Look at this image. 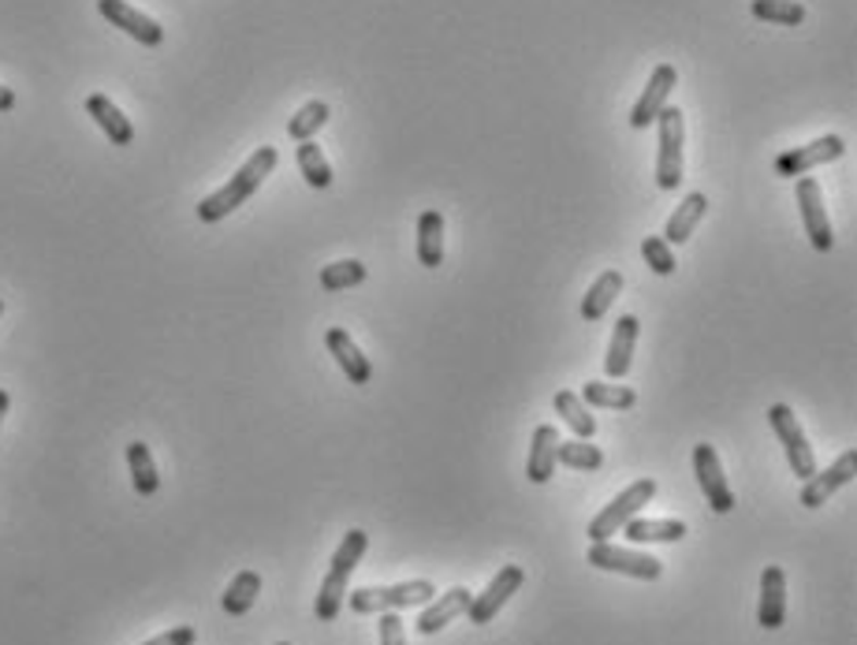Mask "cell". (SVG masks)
Segmentation results:
<instances>
[{"label":"cell","instance_id":"40","mask_svg":"<svg viewBox=\"0 0 857 645\" xmlns=\"http://www.w3.org/2000/svg\"><path fill=\"white\" fill-rule=\"evenodd\" d=\"M280 645H287V642H280Z\"/></svg>","mask_w":857,"mask_h":645},{"label":"cell","instance_id":"20","mask_svg":"<svg viewBox=\"0 0 857 645\" xmlns=\"http://www.w3.org/2000/svg\"><path fill=\"white\" fill-rule=\"evenodd\" d=\"M556 448H559L556 425H537V430H533L530 463H526V474H530L533 485H545L548 477L556 474Z\"/></svg>","mask_w":857,"mask_h":645},{"label":"cell","instance_id":"3","mask_svg":"<svg viewBox=\"0 0 857 645\" xmlns=\"http://www.w3.org/2000/svg\"><path fill=\"white\" fill-rule=\"evenodd\" d=\"M433 582L425 579H410V582H399V586H362L355 590L351 597H347V605H351V612L358 616H370V612H396V608H414V605H425V600H433Z\"/></svg>","mask_w":857,"mask_h":645},{"label":"cell","instance_id":"11","mask_svg":"<svg viewBox=\"0 0 857 645\" xmlns=\"http://www.w3.org/2000/svg\"><path fill=\"white\" fill-rule=\"evenodd\" d=\"M798 209H802V224H806L809 243L820 250V255H828L832 243H835V235H832V221H828L820 183L812 176H798Z\"/></svg>","mask_w":857,"mask_h":645},{"label":"cell","instance_id":"30","mask_svg":"<svg viewBox=\"0 0 857 645\" xmlns=\"http://www.w3.org/2000/svg\"><path fill=\"white\" fill-rule=\"evenodd\" d=\"M299 172L306 176V183L318 190H325L332 183V164L325 161V153H321V146L313 142V138L299 142Z\"/></svg>","mask_w":857,"mask_h":645},{"label":"cell","instance_id":"1","mask_svg":"<svg viewBox=\"0 0 857 645\" xmlns=\"http://www.w3.org/2000/svg\"><path fill=\"white\" fill-rule=\"evenodd\" d=\"M276 161H280V153L273 150V146H258V150L250 153V161L243 164V169L235 172L221 190H213V195L198 202V221L216 224V221H224L227 213H235V209H239L253 190L265 183L269 172L276 169Z\"/></svg>","mask_w":857,"mask_h":645},{"label":"cell","instance_id":"25","mask_svg":"<svg viewBox=\"0 0 857 645\" xmlns=\"http://www.w3.org/2000/svg\"><path fill=\"white\" fill-rule=\"evenodd\" d=\"M258 594H261V574L258 571H239L232 579V586L224 590L221 605H224L227 616H247L253 608V600H258Z\"/></svg>","mask_w":857,"mask_h":645},{"label":"cell","instance_id":"7","mask_svg":"<svg viewBox=\"0 0 857 645\" xmlns=\"http://www.w3.org/2000/svg\"><path fill=\"white\" fill-rule=\"evenodd\" d=\"M660 124V157H656V187L660 190H675L682 183V112L679 109H663L656 116Z\"/></svg>","mask_w":857,"mask_h":645},{"label":"cell","instance_id":"19","mask_svg":"<svg viewBox=\"0 0 857 645\" xmlns=\"http://www.w3.org/2000/svg\"><path fill=\"white\" fill-rule=\"evenodd\" d=\"M470 590L467 586H455L448 590L444 597H436V605H428L422 616H418V634H436V631H444L451 620H459L462 612H467V605H470Z\"/></svg>","mask_w":857,"mask_h":645},{"label":"cell","instance_id":"10","mask_svg":"<svg viewBox=\"0 0 857 645\" xmlns=\"http://www.w3.org/2000/svg\"><path fill=\"white\" fill-rule=\"evenodd\" d=\"M694 470H697V485H701L708 508H712L716 516H728V511H734V493H731L728 477H723L720 456H716L712 444H697L694 448Z\"/></svg>","mask_w":857,"mask_h":645},{"label":"cell","instance_id":"37","mask_svg":"<svg viewBox=\"0 0 857 645\" xmlns=\"http://www.w3.org/2000/svg\"><path fill=\"white\" fill-rule=\"evenodd\" d=\"M15 109V94L8 86H0V112H12Z\"/></svg>","mask_w":857,"mask_h":645},{"label":"cell","instance_id":"31","mask_svg":"<svg viewBox=\"0 0 857 645\" xmlns=\"http://www.w3.org/2000/svg\"><path fill=\"white\" fill-rule=\"evenodd\" d=\"M749 12H754L757 20L775 23V26L806 23V8H802L798 0H754V4H749Z\"/></svg>","mask_w":857,"mask_h":645},{"label":"cell","instance_id":"24","mask_svg":"<svg viewBox=\"0 0 857 645\" xmlns=\"http://www.w3.org/2000/svg\"><path fill=\"white\" fill-rule=\"evenodd\" d=\"M619 292H623V273H619V269L600 273L597 281H593L589 292H585V299H582V318L585 321H600L608 313L611 302L619 299Z\"/></svg>","mask_w":857,"mask_h":645},{"label":"cell","instance_id":"2","mask_svg":"<svg viewBox=\"0 0 857 645\" xmlns=\"http://www.w3.org/2000/svg\"><path fill=\"white\" fill-rule=\"evenodd\" d=\"M365 548H370V534H365V530H347V537L339 542L336 556H332L325 582H321V590H318V605H313V616H318L321 623H332L339 616L344 597H347V579L355 574Z\"/></svg>","mask_w":857,"mask_h":645},{"label":"cell","instance_id":"8","mask_svg":"<svg viewBox=\"0 0 857 645\" xmlns=\"http://www.w3.org/2000/svg\"><path fill=\"white\" fill-rule=\"evenodd\" d=\"M522 582H526V571H522L519 563H507V568L496 571V579L485 586V594L470 597V605H467V612H462V616H467V620L474 623V627L493 623V616L500 612V608H504L514 594H519Z\"/></svg>","mask_w":857,"mask_h":645},{"label":"cell","instance_id":"6","mask_svg":"<svg viewBox=\"0 0 857 645\" xmlns=\"http://www.w3.org/2000/svg\"><path fill=\"white\" fill-rule=\"evenodd\" d=\"M585 563H593L597 571H616V574H631V579L642 582H656L663 574V563L649 553H634V548H619L608 542H593Z\"/></svg>","mask_w":857,"mask_h":645},{"label":"cell","instance_id":"32","mask_svg":"<svg viewBox=\"0 0 857 645\" xmlns=\"http://www.w3.org/2000/svg\"><path fill=\"white\" fill-rule=\"evenodd\" d=\"M325 124H328V104L325 101H310V104H302V109L291 116L287 135H291L295 142H306V138H313Z\"/></svg>","mask_w":857,"mask_h":645},{"label":"cell","instance_id":"27","mask_svg":"<svg viewBox=\"0 0 857 645\" xmlns=\"http://www.w3.org/2000/svg\"><path fill=\"white\" fill-rule=\"evenodd\" d=\"M556 414L571 425L579 441H589L593 433H597V418L589 414V407H585L582 396H574V392H556Z\"/></svg>","mask_w":857,"mask_h":645},{"label":"cell","instance_id":"12","mask_svg":"<svg viewBox=\"0 0 857 645\" xmlns=\"http://www.w3.org/2000/svg\"><path fill=\"white\" fill-rule=\"evenodd\" d=\"M98 12L109 20L112 26H120L124 34L138 41V46H161L164 41V26L150 20V15H142L138 8H131L127 0H98Z\"/></svg>","mask_w":857,"mask_h":645},{"label":"cell","instance_id":"5","mask_svg":"<svg viewBox=\"0 0 857 645\" xmlns=\"http://www.w3.org/2000/svg\"><path fill=\"white\" fill-rule=\"evenodd\" d=\"M768 422H772L775 437H780V444H783L786 463H791L794 477L809 482V477L817 474V456H812V448H809V441H806V433H802L794 411L786 404H775V407H768Z\"/></svg>","mask_w":857,"mask_h":645},{"label":"cell","instance_id":"16","mask_svg":"<svg viewBox=\"0 0 857 645\" xmlns=\"http://www.w3.org/2000/svg\"><path fill=\"white\" fill-rule=\"evenodd\" d=\"M325 347L332 351V359L339 362V370L347 373V381H351V385H370V381H373V362L365 359L362 351H358V344L347 336V328H328Z\"/></svg>","mask_w":857,"mask_h":645},{"label":"cell","instance_id":"35","mask_svg":"<svg viewBox=\"0 0 857 645\" xmlns=\"http://www.w3.org/2000/svg\"><path fill=\"white\" fill-rule=\"evenodd\" d=\"M198 642V631L195 627H172V631L157 634V638L142 642V645H195Z\"/></svg>","mask_w":857,"mask_h":645},{"label":"cell","instance_id":"36","mask_svg":"<svg viewBox=\"0 0 857 645\" xmlns=\"http://www.w3.org/2000/svg\"><path fill=\"white\" fill-rule=\"evenodd\" d=\"M381 645H407L403 623H399L396 612H381Z\"/></svg>","mask_w":857,"mask_h":645},{"label":"cell","instance_id":"39","mask_svg":"<svg viewBox=\"0 0 857 645\" xmlns=\"http://www.w3.org/2000/svg\"><path fill=\"white\" fill-rule=\"evenodd\" d=\"M0 313H4V299H0Z\"/></svg>","mask_w":857,"mask_h":645},{"label":"cell","instance_id":"4","mask_svg":"<svg viewBox=\"0 0 857 645\" xmlns=\"http://www.w3.org/2000/svg\"><path fill=\"white\" fill-rule=\"evenodd\" d=\"M653 496H656L653 477H642V482H634L631 489H623L597 519L589 522V530H585L589 542H611V534H619V530H623L634 516H642V508L653 500Z\"/></svg>","mask_w":857,"mask_h":645},{"label":"cell","instance_id":"29","mask_svg":"<svg viewBox=\"0 0 857 645\" xmlns=\"http://www.w3.org/2000/svg\"><path fill=\"white\" fill-rule=\"evenodd\" d=\"M556 463H563L571 470H600L605 467V451H600L597 444H585V441H559Z\"/></svg>","mask_w":857,"mask_h":645},{"label":"cell","instance_id":"9","mask_svg":"<svg viewBox=\"0 0 857 645\" xmlns=\"http://www.w3.org/2000/svg\"><path fill=\"white\" fill-rule=\"evenodd\" d=\"M846 153V142L839 135H824V138H812L809 146H794V150H786L775 157V176H806V172L820 169V164L828 161H839V157Z\"/></svg>","mask_w":857,"mask_h":645},{"label":"cell","instance_id":"21","mask_svg":"<svg viewBox=\"0 0 857 645\" xmlns=\"http://www.w3.org/2000/svg\"><path fill=\"white\" fill-rule=\"evenodd\" d=\"M705 209H708V198L701 195V190L686 195V198H682V206L675 209V213H671V221H668V228H663L660 239L668 243V247H679V243H686L690 235H694L697 224H701Z\"/></svg>","mask_w":857,"mask_h":645},{"label":"cell","instance_id":"26","mask_svg":"<svg viewBox=\"0 0 857 645\" xmlns=\"http://www.w3.org/2000/svg\"><path fill=\"white\" fill-rule=\"evenodd\" d=\"M127 467H131V482H135L138 496H153L157 489H161V474H157L153 456L142 441L127 444Z\"/></svg>","mask_w":857,"mask_h":645},{"label":"cell","instance_id":"22","mask_svg":"<svg viewBox=\"0 0 857 645\" xmlns=\"http://www.w3.org/2000/svg\"><path fill=\"white\" fill-rule=\"evenodd\" d=\"M623 534L631 537L634 545H653V542H682L686 537V522L679 519H642L634 516L631 522L623 526Z\"/></svg>","mask_w":857,"mask_h":645},{"label":"cell","instance_id":"34","mask_svg":"<svg viewBox=\"0 0 857 645\" xmlns=\"http://www.w3.org/2000/svg\"><path fill=\"white\" fill-rule=\"evenodd\" d=\"M642 258H645V265H649L656 276L675 273V255H671V247L660 239V235H649V239L642 243Z\"/></svg>","mask_w":857,"mask_h":645},{"label":"cell","instance_id":"33","mask_svg":"<svg viewBox=\"0 0 857 645\" xmlns=\"http://www.w3.org/2000/svg\"><path fill=\"white\" fill-rule=\"evenodd\" d=\"M362 281H365V265L358 258L332 261V265L321 269V287H325V292H347V287H355Z\"/></svg>","mask_w":857,"mask_h":645},{"label":"cell","instance_id":"15","mask_svg":"<svg viewBox=\"0 0 857 645\" xmlns=\"http://www.w3.org/2000/svg\"><path fill=\"white\" fill-rule=\"evenodd\" d=\"M786 620V571L783 568H765L760 574V605H757V623L765 631H780Z\"/></svg>","mask_w":857,"mask_h":645},{"label":"cell","instance_id":"14","mask_svg":"<svg viewBox=\"0 0 857 645\" xmlns=\"http://www.w3.org/2000/svg\"><path fill=\"white\" fill-rule=\"evenodd\" d=\"M857 474V451H846V456H839L832 467L824 470V474H812L806 485H802V504L806 508H820V504L828 500L832 493H839L843 485H850Z\"/></svg>","mask_w":857,"mask_h":645},{"label":"cell","instance_id":"18","mask_svg":"<svg viewBox=\"0 0 857 645\" xmlns=\"http://www.w3.org/2000/svg\"><path fill=\"white\" fill-rule=\"evenodd\" d=\"M86 112H90L94 124H98L104 135H109L112 146H131V142H135V127H131V120L109 98H104V94H90V98H86Z\"/></svg>","mask_w":857,"mask_h":645},{"label":"cell","instance_id":"23","mask_svg":"<svg viewBox=\"0 0 857 645\" xmlns=\"http://www.w3.org/2000/svg\"><path fill=\"white\" fill-rule=\"evenodd\" d=\"M418 261L425 269L444 265V216L436 209H425L418 216Z\"/></svg>","mask_w":857,"mask_h":645},{"label":"cell","instance_id":"13","mask_svg":"<svg viewBox=\"0 0 857 645\" xmlns=\"http://www.w3.org/2000/svg\"><path fill=\"white\" fill-rule=\"evenodd\" d=\"M679 86V72L671 64H656V72L649 78V86H645V94L637 98L634 112H631V127L634 131H645L649 124H656V116H660L663 109H668V98L671 90Z\"/></svg>","mask_w":857,"mask_h":645},{"label":"cell","instance_id":"38","mask_svg":"<svg viewBox=\"0 0 857 645\" xmlns=\"http://www.w3.org/2000/svg\"><path fill=\"white\" fill-rule=\"evenodd\" d=\"M8 407H12V399H8V392H4V388H0V422H4Z\"/></svg>","mask_w":857,"mask_h":645},{"label":"cell","instance_id":"28","mask_svg":"<svg viewBox=\"0 0 857 645\" xmlns=\"http://www.w3.org/2000/svg\"><path fill=\"white\" fill-rule=\"evenodd\" d=\"M582 404L608 407V411H631L637 404V392L626 385H605V381H589L582 392Z\"/></svg>","mask_w":857,"mask_h":645},{"label":"cell","instance_id":"17","mask_svg":"<svg viewBox=\"0 0 857 645\" xmlns=\"http://www.w3.org/2000/svg\"><path fill=\"white\" fill-rule=\"evenodd\" d=\"M634 344H637V318H634V313H623V318L616 321V333H611L608 359H605V373L611 381H619V377H626V373H631Z\"/></svg>","mask_w":857,"mask_h":645}]
</instances>
